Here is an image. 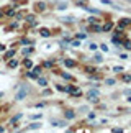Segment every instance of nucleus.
Segmentation results:
<instances>
[{"label": "nucleus", "instance_id": "obj_15", "mask_svg": "<svg viewBox=\"0 0 131 133\" xmlns=\"http://www.w3.org/2000/svg\"><path fill=\"white\" fill-rule=\"evenodd\" d=\"M93 61H95V63H102V61H103V56H102V54H95Z\"/></svg>", "mask_w": 131, "mask_h": 133}, {"label": "nucleus", "instance_id": "obj_12", "mask_svg": "<svg viewBox=\"0 0 131 133\" xmlns=\"http://www.w3.org/2000/svg\"><path fill=\"white\" fill-rule=\"evenodd\" d=\"M64 115H66V118H67V120H70V118H74V117H75V114H74L72 110H67Z\"/></svg>", "mask_w": 131, "mask_h": 133}, {"label": "nucleus", "instance_id": "obj_10", "mask_svg": "<svg viewBox=\"0 0 131 133\" xmlns=\"http://www.w3.org/2000/svg\"><path fill=\"white\" fill-rule=\"evenodd\" d=\"M129 23H131V22H129V18H123L121 22H120V26H121V28H125V26H128Z\"/></svg>", "mask_w": 131, "mask_h": 133}, {"label": "nucleus", "instance_id": "obj_21", "mask_svg": "<svg viewBox=\"0 0 131 133\" xmlns=\"http://www.w3.org/2000/svg\"><path fill=\"white\" fill-rule=\"evenodd\" d=\"M87 20H89V23H97V22H100V18H95V17H90Z\"/></svg>", "mask_w": 131, "mask_h": 133}, {"label": "nucleus", "instance_id": "obj_7", "mask_svg": "<svg viewBox=\"0 0 131 133\" xmlns=\"http://www.w3.org/2000/svg\"><path fill=\"white\" fill-rule=\"evenodd\" d=\"M84 10H87V12L93 13V15H100V10H95V8H92V7H89V5H87V7H85Z\"/></svg>", "mask_w": 131, "mask_h": 133}, {"label": "nucleus", "instance_id": "obj_13", "mask_svg": "<svg viewBox=\"0 0 131 133\" xmlns=\"http://www.w3.org/2000/svg\"><path fill=\"white\" fill-rule=\"evenodd\" d=\"M13 54H15V49H10V51H7V53H5V59H10V58H13Z\"/></svg>", "mask_w": 131, "mask_h": 133}, {"label": "nucleus", "instance_id": "obj_27", "mask_svg": "<svg viewBox=\"0 0 131 133\" xmlns=\"http://www.w3.org/2000/svg\"><path fill=\"white\" fill-rule=\"evenodd\" d=\"M62 77H64V79H72V76H69L67 72H62Z\"/></svg>", "mask_w": 131, "mask_h": 133}, {"label": "nucleus", "instance_id": "obj_32", "mask_svg": "<svg viewBox=\"0 0 131 133\" xmlns=\"http://www.w3.org/2000/svg\"><path fill=\"white\" fill-rule=\"evenodd\" d=\"M44 66H46V68H51L53 63H51V61H46V63H44Z\"/></svg>", "mask_w": 131, "mask_h": 133}, {"label": "nucleus", "instance_id": "obj_14", "mask_svg": "<svg viewBox=\"0 0 131 133\" xmlns=\"http://www.w3.org/2000/svg\"><path fill=\"white\" fill-rule=\"evenodd\" d=\"M26 20H28V22L31 23V25H36V18H34L33 15H28V17H26Z\"/></svg>", "mask_w": 131, "mask_h": 133}, {"label": "nucleus", "instance_id": "obj_35", "mask_svg": "<svg viewBox=\"0 0 131 133\" xmlns=\"http://www.w3.org/2000/svg\"><path fill=\"white\" fill-rule=\"evenodd\" d=\"M3 17V12H0V18H2Z\"/></svg>", "mask_w": 131, "mask_h": 133}, {"label": "nucleus", "instance_id": "obj_36", "mask_svg": "<svg viewBox=\"0 0 131 133\" xmlns=\"http://www.w3.org/2000/svg\"><path fill=\"white\" fill-rule=\"evenodd\" d=\"M128 102H131V95H129V97H128Z\"/></svg>", "mask_w": 131, "mask_h": 133}, {"label": "nucleus", "instance_id": "obj_8", "mask_svg": "<svg viewBox=\"0 0 131 133\" xmlns=\"http://www.w3.org/2000/svg\"><path fill=\"white\" fill-rule=\"evenodd\" d=\"M51 123L54 127H66V122H61V120H51Z\"/></svg>", "mask_w": 131, "mask_h": 133}, {"label": "nucleus", "instance_id": "obj_25", "mask_svg": "<svg viewBox=\"0 0 131 133\" xmlns=\"http://www.w3.org/2000/svg\"><path fill=\"white\" fill-rule=\"evenodd\" d=\"M105 82H107L108 85H113V84H115V79H107V81H105Z\"/></svg>", "mask_w": 131, "mask_h": 133}, {"label": "nucleus", "instance_id": "obj_26", "mask_svg": "<svg viewBox=\"0 0 131 133\" xmlns=\"http://www.w3.org/2000/svg\"><path fill=\"white\" fill-rule=\"evenodd\" d=\"M56 90H59V92H64V90H66V87H62V85H56Z\"/></svg>", "mask_w": 131, "mask_h": 133}, {"label": "nucleus", "instance_id": "obj_16", "mask_svg": "<svg viewBox=\"0 0 131 133\" xmlns=\"http://www.w3.org/2000/svg\"><path fill=\"white\" fill-rule=\"evenodd\" d=\"M57 10H66V8H67V3H66V2H62V3H57V7H56Z\"/></svg>", "mask_w": 131, "mask_h": 133}, {"label": "nucleus", "instance_id": "obj_17", "mask_svg": "<svg viewBox=\"0 0 131 133\" xmlns=\"http://www.w3.org/2000/svg\"><path fill=\"white\" fill-rule=\"evenodd\" d=\"M112 28H113V23H107V25H105V26H103L102 30H103V31H110Z\"/></svg>", "mask_w": 131, "mask_h": 133}, {"label": "nucleus", "instance_id": "obj_11", "mask_svg": "<svg viewBox=\"0 0 131 133\" xmlns=\"http://www.w3.org/2000/svg\"><path fill=\"white\" fill-rule=\"evenodd\" d=\"M18 66V59H12V61H8V68H17Z\"/></svg>", "mask_w": 131, "mask_h": 133}, {"label": "nucleus", "instance_id": "obj_23", "mask_svg": "<svg viewBox=\"0 0 131 133\" xmlns=\"http://www.w3.org/2000/svg\"><path fill=\"white\" fill-rule=\"evenodd\" d=\"M92 30H93V31H100V30H102V26H100V25H93Z\"/></svg>", "mask_w": 131, "mask_h": 133}, {"label": "nucleus", "instance_id": "obj_2", "mask_svg": "<svg viewBox=\"0 0 131 133\" xmlns=\"http://www.w3.org/2000/svg\"><path fill=\"white\" fill-rule=\"evenodd\" d=\"M34 12H38V13L46 12V3H44V2H36V3H34Z\"/></svg>", "mask_w": 131, "mask_h": 133}, {"label": "nucleus", "instance_id": "obj_5", "mask_svg": "<svg viewBox=\"0 0 131 133\" xmlns=\"http://www.w3.org/2000/svg\"><path fill=\"white\" fill-rule=\"evenodd\" d=\"M21 117H23L21 114H17V115H15V117H13L12 120H10V125H15V123H17V122H18L20 118H21Z\"/></svg>", "mask_w": 131, "mask_h": 133}, {"label": "nucleus", "instance_id": "obj_1", "mask_svg": "<svg viewBox=\"0 0 131 133\" xmlns=\"http://www.w3.org/2000/svg\"><path fill=\"white\" fill-rule=\"evenodd\" d=\"M26 94H28V85L21 84V89L17 92V97H15V99H17V100H23L25 97H26Z\"/></svg>", "mask_w": 131, "mask_h": 133}, {"label": "nucleus", "instance_id": "obj_3", "mask_svg": "<svg viewBox=\"0 0 131 133\" xmlns=\"http://www.w3.org/2000/svg\"><path fill=\"white\" fill-rule=\"evenodd\" d=\"M98 95H100V92H98L97 89H92V90H89V92H87V99H90V100L97 99Z\"/></svg>", "mask_w": 131, "mask_h": 133}, {"label": "nucleus", "instance_id": "obj_6", "mask_svg": "<svg viewBox=\"0 0 131 133\" xmlns=\"http://www.w3.org/2000/svg\"><path fill=\"white\" fill-rule=\"evenodd\" d=\"M41 36H44V38H49V36H51V31H49L48 28H41Z\"/></svg>", "mask_w": 131, "mask_h": 133}, {"label": "nucleus", "instance_id": "obj_33", "mask_svg": "<svg viewBox=\"0 0 131 133\" xmlns=\"http://www.w3.org/2000/svg\"><path fill=\"white\" fill-rule=\"evenodd\" d=\"M33 71H34V72H38V74H39V72H41V68H39V66H38V68H34Z\"/></svg>", "mask_w": 131, "mask_h": 133}, {"label": "nucleus", "instance_id": "obj_31", "mask_svg": "<svg viewBox=\"0 0 131 133\" xmlns=\"http://www.w3.org/2000/svg\"><path fill=\"white\" fill-rule=\"evenodd\" d=\"M87 72H90V74H93V72H95V68H87Z\"/></svg>", "mask_w": 131, "mask_h": 133}, {"label": "nucleus", "instance_id": "obj_37", "mask_svg": "<svg viewBox=\"0 0 131 133\" xmlns=\"http://www.w3.org/2000/svg\"><path fill=\"white\" fill-rule=\"evenodd\" d=\"M126 2H129V3H131V0H126Z\"/></svg>", "mask_w": 131, "mask_h": 133}, {"label": "nucleus", "instance_id": "obj_4", "mask_svg": "<svg viewBox=\"0 0 131 133\" xmlns=\"http://www.w3.org/2000/svg\"><path fill=\"white\" fill-rule=\"evenodd\" d=\"M72 2H74V5H77V7H80V8H85L89 5L87 0H72Z\"/></svg>", "mask_w": 131, "mask_h": 133}, {"label": "nucleus", "instance_id": "obj_20", "mask_svg": "<svg viewBox=\"0 0 131 133\" xmlns=\"http://www.w3.org/2000/svg\"><path fill=\"white\" fill-rule=\"evenodd\" d=\"M38 82H39V85H46V84H48V81H46V79H43V77H38Z\"/></svg>", "mask_w": 131, "mask_h": 133}, {"label": "nucleus", "instance_id": "obj_24", "mask_svg": "<svg viewBox=\"0 0 131 133\" xmlns=\"http://www.w3.org/2000/svg\"><path fill=\"white\" fill-rule=\"evenodd\" d=\"M113 71H115V72H120V71H123V68H121V66H115Z\"/></svg>", "mask_w": 131, "mask_h": 133}, {"label": "nucleus", "instance_id": "obj_29", "mask_svg": "<svg viewBox=\"0 0 131 133\" xmlns=\"http://www.w3.org/2000/svg\"><path fill=\"white\" fill-rule=\"evenodd\" d=\"M21 43H23V44H30L31 41H30V39H26V38H23V39H21Z\"/></svg>", "mask_w": 131, "mask_h": 133}, {"label": "nucleus", "instance_id": "obj_18", "mask_svg": "<svg viewBox=\"0 0 131 133\" xmlns=\"http://www.w3.org/2000/svg\"><path fill=\"white\" fill-rule=\"evenodd\" d=\"M28 77H31V79H38V72H34V71H30V72H28Z\"/></svg>", "mask_w": 131, "mask_h": 133}, {"label": "nucleus", "instance_id": "obj_28", "mask_svg": "<svg viewBox=\"0 0 131 133\" xmlns=\"http://www.w3.org/2000/svg\"><path fill=\"white\" fill-rule=\"evenodd\" d=\"M89 48H90V49H97V48H98V44H95V43H92V44L89 46Z\"/></svg>", "mask_w": 131, "mask_h": 133}, {"label": "nucleus", "instance_id": "obj_34", "mask_svg": "<svg viewBox=\"0 0 131 133\" xmlns=\"http://www.w3.org/2000/svg\"><path fill=\"white\" fill-rule=\"evenodd\" d=\"M2 97H3V92H0V99H2Z\"/></svg>", "mask_w": 131, "mask_h": 133}, {"label": "nucleus", "instance_id": "obj_19", "mask_svg": "<svg viewBox=\"0 0 131 133\" xmlns=\"http://www.w3.org/2000/svg\"><path fill=\"white\" fill-rule=\"evenodd\" d=\"M39 127H41V125H39V123H31V125L28 127V130H38Z\"/></svg>", "mask_w": 131, "mask_h": 133}, {"label": "nucleus", "instance_id": "obj_22", "mask_svg": "<svg viewBox=\"0 0 131 133\" xmlns=\"http://www.w3.org/2000/svg\"><path fill=\"white\" fill-rule=\"evenodd\" d=\"M25 68H31V66H33V63H31V61H30V59H25Z\"/></svg>", "mask_w": 131, "mask_h": 133}, {"label": "nucleus", "instance_id": "obj_30", "mask_svg": "<svg viewBox=\"0 0 131 133\" xmlns=\"http://www.w3.org/2000/svg\"><path fill=\"white\" fill-rule=\"evenodd\" d=\"M123 81H126V82H129V81H131V76H123Z\"/></svg>", "mask_w": 131, "mask_h": 133}, {"label": "nucleus", "instance_id": "obj_9", "mask_svg": "<svg viewBox=\"0 0 131 133\" xmlns=\"http://www.w3.org/2000/svg\"><path fill=\"white\" fill-rule=\"evenodd\" d=\"M64 64L67 66V68H74V66H75V61H74V59H66Z\"/></svg>", "mask_w": 131, "mask_h": 133}]
</instances>
